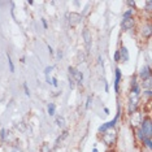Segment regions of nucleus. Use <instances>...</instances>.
Returning <instances> with one entry per match:
<instances>
[{"instance_id": "obj_1", "label": "nucleus", "mask_w": 152, "mask_h": 152, "mask_svg": "<svg viewBox=\"0 0 152 152\" xmlns=\"http://www.w3.org/2000/svg\"><path fill=\"white\" fill-rule=\"evenodd\" d=\"M103 142L107 144V146H112L116 142V133L113 130H107L103 133Z\"/></svg>"}, {"instance_id": "obj_2", "label": "nucleus", "mask_w": 152, "mask_h": 152, "mask_svg": "<svg viewBox=\"0 0 152 152\" xmlns=\"http://www.w3.org/2000/svg\"><path fill=\"white\" fill-rule=\"evenodd\" d=\"M140 130L143 131V134H144V137L146 138H151V135H152V124H151L150 118H146V120L142 121Z\"/></svg>"}, {"instance_id": "obj_3", "label": "nucleus", "mask_w": 152, "mask_h": 152, "mask_svg": "<svg viewBox=\"0 0 152 152\" xmlns=\"http://www.w3.org/2000/svg\"><path fill=\"white\" fill-rule=\"evenodd\" d=\"M68 70H69V75H70L77 83L82 85V82H83V74H82V72L77 70V69L73 68V66H69Z\"/></svg>"}, {"instance_id": "obj_4", "label": "nucleus", "mask_w": 152, "mask_h": 152, "mask_svg": "<svg viewBox=\"0 0 152 152\" xmlns=\"http://www.w3.org/2000/svg\"><path fill=\"white\" fill-rule=\"evenodd\" d=\"M66 20H68V22H69V25L70 26H75V25H78V23L82 21V16L79 15V13L72 12V13H68L66 15Z\"/></svg>"}, {"instance_id": "obj_5", "label": "nucleus", "mask_w": 152, "mask_h": 152, "mask_svg": "<svg viewBox=\"0 0 152 152\" xmlns=\"http://www.w3.org/2000/svg\"><path fill=\"white\" fill-rule=\"evenodd\" d=\"M118 117H120V113H118V115H117L112 121H109V122H105V124H103L102 126H99L98 131H99V133H104V131L109 130V129H112V127L116 125V122H117V120H118Z\"/></svg>"}, {"instance_id": "obj_6", "label": "nucleus", "mask_w": 152, "mask_h": 152, "mask_svg": "<svg viewBox=\"0 0 152 152\" xmlns=\"http://www.w3.org/2000/svg\"><path fill=\"white\" fill-rule=\"evenodd\" d=\"M138 94H131V98H130V103H129V113L133 115L134 112H137V107H138Z\"/></svg>"}, {"instance_id": "obj_7", "label": "nucleus", "mask_w": 152, "mask_h": 152, "mask_svg": "<svg viewBox=\"0 0 152 152\" xmlns=\"http://www.w3.org/2000/svg\"><path fill=\"white\" fill-rule=\"evenodd\" d=\"M82 35H83V40H85L86 48H87V50H90V47H91V43H92L91 31H90L88 29H83V33H82Z\"/></svg>"}, {"instance_id": "obj_8", "label": "nucleus", "mask_w": 152, "mask_h": 152, "mask_svg": "<svg viewBox=\"0 0 152 152\" xmlns=\"http://www.w3.org/2000/svg\"><path fill=\"white\" fill-rule=\"evenodd\" d=\"M139 75H140V78L143 79V81L151 78V69H150V66H143L140 72H139Z\"/></svg>"}, {"instance_id": "obj_9", "label": "nucleus", "mask_w": 152, "mask_h": 152, "mask_svg": "<svg viewBox=\"0 0 152 152\" xmlns=\"http://www.w3.org/2000/svg\"><path fill=\"white\" fill-rule=\"evenodd\" d=\"M121 26H122V30H130L131 27L134 26L133 17H131V18H124L122 20V23H121Z\"/></svg>"}, {"instance_id": "obj_10", "label": "nucleus", "mask_w": 152, "mask_h": 152, "mask_svg": "<svg viewBox=\"0 0 152 152\" xmlns=\"http://www.w3.org/2000/svg\"><path fill=\"white\" fill-rule=\"evenodd\" d=\"M120 53V61H127L129 60V52H127L126 47H121L118 50Z\"/></svg>"}, {"instance_id": "obj_11", "label": "nucleus", "mask_w": 152, "mask_h": 152, "mask_svg": "<svg viewBox=\"0 0 152 152\" xmlns=\"http://www.w3.org/2000/svg\"><path fill=\"white\" fill-rule=\"evenodd\" d=\"M120 81H121V70H120V68H116V79H115V88H116V91H118Z\"/></svg>"}, {"instance_id": "obj_12", "label": "nucleus", "mask_w": 152, "mask_h": 152, "mask_svg": "<svg viewBox=\"0 0 152 152\" xmlns=\"http://www.w3.org/2000/svg\"><path fill=\"white\" fill-rule=\"evenodd\" d=\"M66 137H68V131L65 130L64 133L61 134V135H60V137H58L57 139H56V143H55V147H58V146H60V143H61V142H63V140H64Z\"/></svg>"}, {"instance_id": "obj_13", "label": "nucleus", "mask_w": 152, "mask_h": 152, "mask_svg": "<svg viewBox=\"0 0 152 152\" xmlns=\"http://www.w3.org/2000/svg\"><path fill=\"white\" fill-rule=\"evenodd\" d=\"M47 110H48V115H50V116H53V115H55V110H56V105H55L53 103H50V104H48Z\"/></svg>"}, {"instance_id": "obj_14", "label": "nucleus", "mask_w": 152, "mask_h": 152, "mask_svg": "<svg viewBox=\"0 0 152 152\" xmlns=\"http://www.w3.org/2000/svg\"><path fill=\"white\" fill-rule=\"evenodd\" d=\"M142 34H143V37H150L151 35V26L150 25L144 26L143 29H142Z\"/></svg>"}, {"instance_id": "obj_15", "label": "nucleus", "mask_w": 152, "mask_h": 152, "mask_svg": "<svg viewBox=\"0 0 152 152\" xmlns=\"http://www.w3.org/2000/svg\"><path fill=\"white\" fill-rule=\"evenodd\" d=\"M56 124H57V126L63 127L65 125V118H64L63 116H57L56 117Z\"/></svg>"}, {"instance_id": "obj_16", "label": "nucleus", "mask_w": 152, "mask_h": 152, "mask_svg": "<svg viewBox=\"0 0 152 152\" xmlns=\"http://www.w3.org/2000/svg\"><path fill=\"white\" fill-rule=\"evenodd\" d=\"M40 151H42V152H52V150H51V147H50V144H48V143H43Z\"/></svg>"}, {"instance_id": "obj_17", "label": "nucleus", "mask_w": 152, "mask_h": 152, "mask_svg": "<svg viewBox=\"0 0 152 152\" xmlns=\"http://www.w3.org/2000/svg\"><path fill=\"white\" fill-rule=\"evenodd\" d=\"M143 143L146 144L147 148H152V142H151V138H144L143 139Z\"/></svg>"}, {"instance_id": "obj_18", "label": "nucleus", "mask_w": 152, "mask_h": 152, "mask_svg": "<svg viewBox=\"0 0 152 152\" xmlns=\"http://www.w3.org/2000/svg\"><path fill=\"white\" fill-rule=\"evenodd\" d=\"M8 64H9V70L13 73V72H15V65H13V61H12V58L9 55H8Z\"/></svg>"}, {"instance_id": "obj_19", "label": "nucleus", "mask_w": 152, "mask_h": 152, "mask_svg": "<svg viewBox=\"0 0 152 152\" xmlns=\"http://www.w3.org/2000/svg\"><path fill=\"white\" fill-rule=\"evenodd\" d=\"M143 87H146L148 90L151 88V78H148V79H146V81H143Z\"/></svg>"}, {"instance_id": "obj_20", "label": "nucleus", "mask_w": 152, "mask_h": 152, "mask_svg": "<svg viewBox=\"0 0 152 152\" xmlns=\"http://www.w3.org/2000/svg\"><path fill=\"white\" fill-rule=\"evenodd\" d=\"M131 16H133V9H129L124 13V18H131Z\"/></svg>"}, {"instance_id": "obj_21", "label": "nucleus", "mask_w": 152, "mask_h": 152, "mask_svg": "<svg viewBox=\"0 0 152 152\" xmlns=\"http://www.w3.org/2000/svg\"><path fill=\"white\" fill-rule=\"evenodd\" d=\"M83 61H85V55L82 51H79L78 52V63H83Z\"/></svg>"}, {"instance_id": "obj_22", "label": "nucleus", "mask_w": 152, "mask_h": 152, "mask_svg": "<svg viewBox=\"0 0 152 152\" xmlns=\"http://www.w3.org/2000/svg\"><path fill=\"white\" fill-rule=\"evenodd\" d=\"M74 85H75V81L69 75V86H70V88H74Z\"/></svg>"}, {"instance_id": "obj_23", "label": "nucleus", "mask_w": 152, "mask_h": 152, "mask_svg": "<svg viewBox=\"0 0 152 152\" xmlns=\"http://www.w3.org/2000/svg\"><path fill=\"white\" fill-rule=\"evenodd\" d=\"M137 134H138V137H139V139H142V140H143L144 138H146V137H144V134H143V131H142V130H138V131H137Z\"/></svg>"}, {"instance_id": "obj_24", "label": "nucleus", "mask_w": 152, "mask_h": 152, "mask_svg": "<svg viewBox=\"0 0 152 152\" xmlns=\"http://www.w3.org/2000/svg\"><path fill=\"white\" fill-rule=\"evenodd\" d=\"M52 66H47L46 69H44V74H46V75H48V74H50L51 73V70H52Z\"/></svg>"}, {"instance_id": "obj_25", "label": "nucleus", "mask_w": 152, "mask_h": 152, "mask_svg": "<svg viewBox=\"0 0 152 152\" xmlns=\"http://www.w3.org/2000/svg\"><path fill=\"white\" fill-rule=\"evenodd\" d=\"M23 88H25V94H26L27 96H30V90L27 88V85H26V83H23Z\"/></svg>"}, {"instance_id": "obj_26", "label": "nucleus", "mask_w": 152, "mask_h": 152, "mask_svg": "<svg viewBox=\"0 0 152 152\" xmlns=\"http://www.w3.org/2000/svg\"><path fill=\"white\" fill-rule=\"evenodd\" d=\"M92 102V99H91V96H88L87 98V102H86V109H88V107H90V103Z\"/></svg>"}, {"instance_id": "obj_27", "label": "nucleus", "mask_w": 152, "mask_h": 152, "mask_svg": "<svg viewBox=\"0 0 152 152\" xmlns=\"http://www.w3.org/2000/svg\"><path fill=\"white\" fill-rule=\"evenodd\" d=\"M115 61L120 63V53H118V51H116V53H115Z\"/></svg>"}, {"instance_id": "obj_28", "label": "nucleus", "mask_w": 152, "mask_h": 152, "mask_svg": "<svg viewBox=\"0 0 152 152\" xmlns=\"http://www.w3.org/2000/svg\"><path fill=\"white\" fill-rule=\"evenodd\" d=\"M51 83H52V85L55 86V87H57V85H58V83H57V79H56V78H52V79H51Z\"/></svg>"}, {"instance_id": "obj_29", "label": "nucleus", "mask_w": 152, "mask_h": 152, "mask_svg": "<svg viewBox=\"0 0 152 152\" xmlns=\"http://www.w3.org/2000/svg\"><path fill=\"white\" fill-rule=\"evenodd\" d=\"M151 4H152V1H150V0H148V1L146 3V5H147V11H151Z\"/></svg>"}, {"instance_id": "obj_30", "label": "nucleus", "mask_w": 152, "mask_h": 152, "mask_svg": "<svg viewBox=\"0 0 152 152\" xmlns=\"http://www.w3.org/2000/svg\"><path fill=\"white\" fill-rule=\"evenodd\" d=\"M57 57H58V58H61V57H63V52H61L60 50H58V52H57Z\"/></svg>"}, {"instance_id": "obj_31", "label": "nucleus", "mask_w": 152, "mask_h": 152, "mask_svg": "<svg viewBox=\"0 0 152 152\" xmlns=\"http://www.w3.org/2000/svg\"><path fill=\"white\" fill-rule=\"evenodd\" d=\"M42 23H43L44 29H47V22H46V20H42Z\"/></svg>"}, {"instance_id": "obj_32", "label": "nucleus", "mask_w": 152, "mask_h": 152, "mask_svg": "<svg viewBox=\"0 0 152 152\" xmlns=\"http://www.w3.org/2000/svg\"><path fill=\"white\" fill-rule=\"evenodd\" d=\"M146 96H148V98L151 96V90H147V91H146Z\"/></svg>"}, {"instance_id": "obj_33", "label": "nucleus", "mask_w": 152, "mask_h": 152, "mask_svg": "<svg viewBox=\"0 0 152 152\" xmlns=\"http://www.w3.org/2000/svg\"><path fill=\"white\" fill-rule=\"evenodd\" d=\"M48 51H50V53H51V55L53 53V51H52V47H51V46H48Z\"/></svg>"}, {"instance_id": "obj_34", "label": "nucleus", "mask_w": 152, "mask_h": 152, "mask_svg": "<svg viewBox=\"0 0 152 152\" xmlns=\"http://www.w3.org/2000/svg\"><path fill=\"white\" fill-rule=\"evenodd\" d=\"M127 4H129V5H135V3H134V1H127Z\"/></svg>"}, {"instance_id": "obj_35", "label": "nucleus", "mask_w": 152, "mask_h": 152, "mask_svg": "<svg viewBox=\"0 0 152 152\" xmlns=\"http://www.w3.org/2000/svg\"><path fill=\"white\" fill-rule=\"evenodd\" d=\"M104 112L107 113V115H108V113H109V109H108V108H104Z\"/></svg>"}, {"instance_id": "obj_36", "label": "nucleus", "mask_w": 152, "mask_h": 152, "mask_svg": "<svg viewBox=\"0 0 152 152\" xmlns=\"http://www.w3.org/2000/svg\"><path fill=\"white\" fill-rule=\"evenodd\" d=\"M92 152H99L98 150H96V148H94V151H92Z\"/></svg>"}]
</instances>
